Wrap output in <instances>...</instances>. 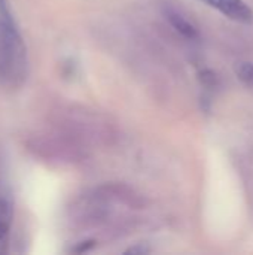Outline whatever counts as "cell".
Returning <instances> with one entry per match:
<instances>
[{
	"label": "cell",
	"mask_w": 253,
	"mask_h": 255,
	"mask_svg": "<svg viewBox=\"0 0 253 255\" xmlns=\"http://www.w3.org/2000/svg\"><path fill=\"white\" fill-rule=\"evenodd\" d=\"M0 16V87H19L28 72L27 48L4 3Z\"/></svg>",
	"instance_id": "6da1fadb"
},
{
	"label": "cell",
	"mask_w": 253,
	"mask_h": 255,
	"mask_svg": "<svg viewBox=\"0 0 253 255\" xmlns=\"http://www.w3.org/2000/svg\"><path fill=\"white\" fill-rule=\"evenodd\" d=\"M201 1L218 9L219 12H222L224 15H227L234 21L243 24H249L253 21L252 9L243 0H201Z\"/></svg>",
	"instance_id": "7a4b0ae2"
},
{
	"label": "cell",
	"mask_w": 253,
	"mask_h": 255,
	"mask_svg": "<svg viewBox=\"0 0 253 255\" xmlns=\"http://www.w3.org/2000/svg\"><path fill=\"white\" fill-rule=\"evenodd\" d=\"M12 218H13V211L10 202L6 199H0V254L6 251Z\"/></svg>",
	"instance_id": "3957f363"
},
{
	"label": "cell",
	"mask_w": 253,
	"mask_h": 255,
	"mask_svg": "<svg viewBox=\"0 0 253 255\" xmlns=\"http://www.w3.org/2000/svg\"><path fill=\"white\" fill-rule=\"evenodd\" d=\"M166 16L167 19L170 21V24L185 37L188 39H195L198 36V31L197 28L177 10V9H173V7H167L166 9Z\"/></svg>",
	"instance_id": "277c9868"
},
{
	"label": "cell",
	"mask_w": 253,
	"mask_h": 255,
	"mask_svg": "<svg viewBox=\"0 0 253 255\" xmlns=\"http://www.w3.org/2000/svg\"><path fill=\"white\" fill-rule=\"evenodd\" d=\"M237 76L246 87H253V63H242L237 69Z\"/></svg>",
	"instance_id": "5b68a950"
},
{
	"label": "cell",
	"mask_w": 253,
	"mask_h": 255,
	"mask_svg": "<svg viewBox=\"0 0 253 255\" xmlns=\"http://www.w3.org/2000/svg\"><path fill=\"white\" fill-rule=\"evenodd\" d=\"M201 81L207 85V87H216V84H218V78H216V75L212 72V70H204V72H201Z\"/></svg>",
	"instance_id": "8992f818"
},
{
	"label": "cell",
	"mask_w": 253,
	"mask_h": 255,
	"mask_svg": "<svg viewBox=\"0 0 253 255\" xmlns=\"http://www.w3.org/2000/svg\"><path fill=\"white\" fill-rule=\"evenodd\" d=\"M127 253H131V254H145V253H149V250H146L143 247H139V248H131Z\"/></svg>",
	"instance_id": "52a82bcc"
}]
</instances>
